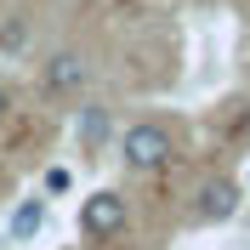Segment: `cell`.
Listing matches in <instances>:
<instances>
[{
  "mask_svg": "<svg viewBox=\"0 0 250 250\" xmlns=\"http://www.w3.org/2000/svg\"><path fill=\"white\" fill-rule=\"evenodd\" d=\"M85 80H91V62L80 57V51H57V57L46 62V91L51 97H80Z\"/></svg>",
  "mask_w": 250,
  "mask_h": 250,
  "instance_id": "obj_3",
  "label": "cell"
},
{
  "mask_svg": "<svg viewBox=\"0 0 250 250\" xmlns=\"http://www.w3.org/2000/svg\"><path fill=\"white\" fill-rule=\"evenodd\" d=\"M40 228H46V199H23V205L12 210V239L23 245V239H34Z\"/></svg>",
  "mask_w": 250,
  "mask_h": 250,
  "instance_id": "obj_6",
  "label": "cell"
},
{
  "mask_svg": "<svg viewBox=\"0 0 250 250\" xmlns=\"http://www.w3.org/2000/svg\"><path fill=\"white\" fill-rule=\"evenodd\" d=\"M6 114H12V97H6V85H0V125H6Z\"/></svg>",
  "mask_w": 250,
  "mask_h": 250,
  "instance_id": "obj_7",
  "label": "cell"
},
{
  "mask_svg": "<svg viewBox=\"0 0 250 250\" xmlns=\"http://www.w3.org/2000/svg\"><path fill=\"white\" fill-rule=\"evenodd\" d=\"M74 137H80V148H103V142L114 137V114L103 108V103H85V108L74 114Z\"/></svg>",
  "mask_w": 250,
  "mask_h": 250,
  "instance_id": "obj_5",
  "label": "cell"
},
{
  "mask_svg": "<svg viewBox=\"0 0 250 250\" xmlns=\"http://www.w3.org/2000/svg\"><path fill=\"white\" fill-rule=\"evenodd\" d=\"M120 159H125V171H165L171 165V131L154 120H142V125H125V137H120Z\"/></svg>",
  "mask_w": 250,
  "mask_h": 250,
  "instance_id": "obj_1",
  "label": "cell"
},
{
  "mask_svg": "<svg viewBox=\"0 0 250 250\" xmlns=\"http://www.w3.org/2000/svg\"><path fill=\"white\" fill-rule=\"evenodd\" d=\"M193 216L199 222H233L239 216V182L210 176V182L199 188V199H193Z\"/></svg>",
  "mask_w": 250,
  "mask_h": 250,
  "instance_id": "obj_4",
  "label": "cell"
},
{
  "mask_svg": "<svg viewBox=\"0 0 250 250\" xmlns=\"http://www.w3.org/2000/svg\"><path fill=\"white\" fill-rule=\"evenodd\" d=\"M125 222H131V210H125V193H114V188H97L91 199H80V233L85 239H114L125 233Z\"/></svg>",
  "mask_w": 250,
  "mask_h": 250,
  "instance_id": "obj_2",
  "label": "cell"
}]
</instances>
